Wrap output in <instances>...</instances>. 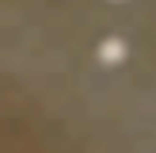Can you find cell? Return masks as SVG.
I'll return each instance as SVG.
<instances>
[{
	"label": "cell",
	"mask_w": 156,
	"mask_h": 153,
	"mask_svg": "<svg viewBox=\"0 0 156 153\" xmlns=\"http://www.w3.org/2000/svg\"><path fill=\"white\" fill-rule=\"evenodd\" d=\"M126 58V42H118V38H111V42H103V50H99V61L103 65H114V61Z\"/></svg>",
	"instance_id": "6da1fadb"
}]
</instances>
